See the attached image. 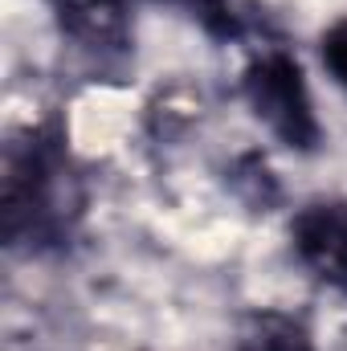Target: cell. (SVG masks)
I'll return each mask as SVG.
<instances>
[{
  "label": "cell",
  "mask_w": 347,
  "mask_h": 351,
  "mask_svg": "<svg viewBox=\"0 0 347 351\" xmlns=\"http://www.w3.org/2000/svg\"><path fill=\"white\" fill-rule=\"evenodd\" d=\"M241 86H246V98H250V110L286 147L311 152L319 143V119H315V106H311V90H307L302 70L290 53H282V49L258 53L246 66Z\"/></svg>",
  "instance_id": "1"
},
{
  "label": "cell",
  "mask_w": 347,
  "mask_h": 351,
  "mask_svg": "<svg viewBox=\"0 0 347 351\" xmlns=\"http://www.w3.org/2000/svg\"><path fill=\"white\" fill-rule=\"evenodd\" d=\"M294 254L319 282H327L331 290L347 294V204L344 200H319L307 204L294 225Z\"/></svg>",
  "instance_id": "2"
},
{
  "label": "cell",
  "mask_w": 347,
  "mask_h": 351,
  "mask_svg": "<svg viewBox=\"0 0 347 351\" xmlns=\"http://www.w3.org/2000/svg\"><path fill=\"white\" fill-rule=\"evenodd\" d=\"M62 29L98 53H119L131 41V21L123 0H58Z\"/></svg>",
  "instance_id": "3"
},
{
  "label": "cell",
  "mask_w": 347,
  "mask_h": 351,
  "mask_svg": "<svg viewBox=\"0 0 347 351\" xmlns=\"http://www.w3.org/2000/svg\"><path fill=\"white\" fill-rule=\"evenodd\" d=\"M241 351H315V343L302 323L270 311V315L250 319V327L241 335Z\"/></svg>",
  "instance_id": "4"
},
{
  "label": "cell",
  "mask_w": 347,
  "mask_h": 351,
  "mask_svg": "<svg viewBox=\"0 0 347 351\" xmlns=\"http://www.w3.org/2000/svg\"><path fill=\"white\" fill-rule=\"evenodd\" d=\"M323 66H327L331 78L347 90V16L335 21V25L323 33Z\"/></svg>",
  "instance_id": "5"
}]
</instances>
